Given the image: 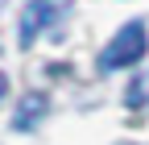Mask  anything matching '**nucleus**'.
Wrapping results in <instances>:
<instances>
[{
  "label": "nucleus",
  "instance_id": "f257e3e1",
  "mask_svg": "<svg viewBox=\"0 0 149 145\" xmlns=\"http://www.w3.org/2000/svg\"><path fill=\"white\" fill-rule=\"evenodd\" d=\"M145 58V25L141 21H128L116 38H112L100 54V70H120V66H133Z\"/></svg>",
  "mask_w": 149,
  "mask_h": 145
},
{
  "label": "nucleus",
  "instance_id": "f03ea898",
  "mask_svg": "<svg viewBox=\"0 0 149 145\" xmlns=\"http://www.w3.org/2000/svg\"><path fill=\"white\" fill-rule=\"evenodd\" d=\"M74 0H29L25 13H21V46H33L46 29H54L70 13Z\"/></svg>",
  "mask_w": 149,
  "mask_h": 145
},
{
  "label": "nucleus",
  "instance_id": "7ed1b4c3",
  "mask_svg": "<svg viewBox=\"0 0 149 145\" xmlns=\"http://www.w3.org/2000/svg\"><path fill=\"white\" fill-rule=\"evenodd\" d=\"M42 108H46V96H37V91H29L25 100H21V116H17V129H29V124L42 116Z\"/></svg>",
  "mask_w": 149,
  "mask_h": 145
},
{
  "label": "nucleus",
  "instance_id": "20e7f679",
  "mask_svg": "<svg viewBox=\"0 0 149 145\" xmlns=\"http://www.w3.org/2000/svg\"><path fill=\"white\" fill-rule=\"evenodd\" d=\"M128 104H133V108H141V104H149V75H141L133 87H128V96H124Z\"/></svg>",
  "mask_w": 149,
  "mask_h": 145
},
{
  "label": "nucleus",
  "instance_id": "39448f33",
  "mask_svg": "<svg viewBox=\"0 0 149 145\" xmlns=\"http://www.w3.org/2000/svg\"><path fill=\"white\" fill-rule=\"evenodd\" d=\"M4 91H8V79H4V75H0V96H4Z\"/></svg>",
  "mask_w": 149,
  "mask_h": 145
}]
</instances>
